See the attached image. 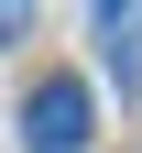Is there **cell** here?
<instances>
[{
    "instance_id": "obj_1",
    "label": "cell",
    "mask_w": 142,
    "mask_h": 153,
    "mask_svg": "<svg viewBox=\"0 0 142 153\" xmlns=\"http://www.w3.org/2000/svg\"><path fill=\"white\" fill-rule=\"evenodd\" d=\"M22 142L33 153H77L88 142V88H77V76H44V88L22 99Z\"/></svg>"
},
{
    "instance_id": "obj_2",
    "label": "cell",
    "mask_w": 142,
    "mask_h": 153,
    "mask_svg": "<svg viewBox=\"0 0 142 153\" xmlns=\"http://www.w3.org/2000/svg\"><path fill=\"white\" fill-rule=\"evenodd\" d=\"M0 44H33V0H0Z\"/></svg>"
}]
</instances>
